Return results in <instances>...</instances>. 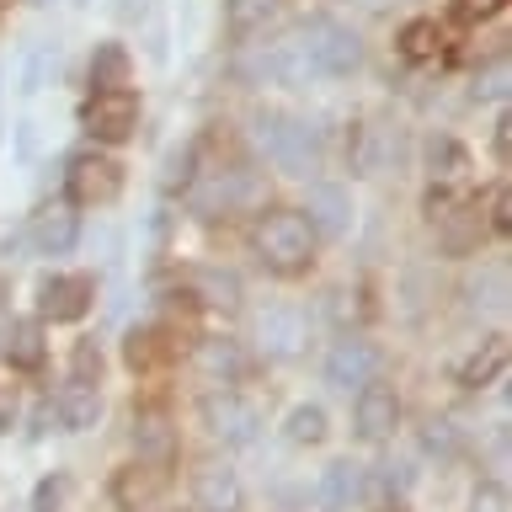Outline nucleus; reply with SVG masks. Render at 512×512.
I'll return each instance as SVG.
<instances>
[{
	"label": "nucleus",
	"mask_w": 512,
	"mask_h": 512,
	"mask_svg": "<svg viewBox=\"0 0 512 512\" xmlns=\"http://www.w3.org/2000/svg\"><path fill=\"white\" fill-rule=\"evenodd\" d=\"M304 336H310V326H304V315L288 310V304H267V310L256 315V342L267 352H278V358H294L304 347Z\"/></svg>",
	"instance_id": "obj_8"
},
{
	"label": "nucleus",
	"mask_w": 512,
	"mask_h": 512,
	"mask_svg": "<svg viewBox=\"0 0 512 512\" xmlns=\"http://www.w3.org/2000/svg\"><path fill=\"white\" fill-rule=\"evenodd\" d=\"M134 443H139V459L144 464H166L171 448H176V438H171V427H166V416H160V411H139Z\"/></svg>",
	"instance_id": "obj_20"
},
{
	"label": "nucleus",
	"mask_w": 512,
	"mask_h": 512,
	"mask_svg": "<svg viewBox=\"0 0 512 512\" xmlns=\"http://www.w3.org/2000/svg\"><path fill=\"white\" fill-rule=\"evenodd\" d=\"M491 150H496V160H502V166L512 160V118H502V123H496V134H491Z\"/></svg>",
	"instance_id": "obj_35"
},
{
	"label": "nucleus",
	"mask_w": 512,
	"mask_h": 512,
	"mask_svg": "<svg viewBox=\"0 0 512 512\" xmlns=\"http://www.w3.org/2000/svg\"><path fill=\"white\" fill-rule=\"evenodd\" d=\"M363 502V464H331L315 480V507L320 512H352Z\"/></svg>",
	"instance_id": "obj_13"
},
{
	"label": "nucleus",
	"mask_w": 512,
	"mask_h": 512,
	"mask_svg": "<svg viewBox=\"0 0 512 512\" xmlns=\"http://www.w3.org/2000/svg\"><path fill=\"white\" fill-rule=\"evenodd\" d=\"M379 374V352L368 342H336L331 358H326V379L336 390H363V384H374Z\"/></svg>",
	"instance_id": "obj_9"
},
{
	"label": "nucleus",
	"mask_w": 512,
	"mask_h": 512,
	"mask_svg": "<svg viewBox=\"0 0 512 512\" xmlns=\"http://www.w3.org/2000/svg\"><path fill=\"white\" fill-rule=\"evenodd\" d=\"M54 416H59L64 432H86V427H96V416H102V395H96V384L70 379V384L59 390V400H54Z\"/></svg>",
	"instance_id": "obj_14"
},
{
	"label": "nucleus",
	"mask_w": 512,
	"mask_h": 512,
	"mask_svg": "<svg viewBox=\"0 0 512 512\" xmlns=\"http://www.w3.org/2000/svg\"><path fill=\"white\" fill-rule=\"evenodd\" d=\"M198 368H203V379L208 384H235V379H246V352H240L235 342H203L198 347Z\"/></svg>",
	"instance_id": "obj_17"
},
{
	"label": "nucleus",
	"mask_w": 512,
	"mask_h": 512,
	"mask_svg": "<svg viewBox=\"0 0 512 512\" xmlns=\"http://www.w3.org/2000/svg\"><path fill=\"white\" fill-rule=\"evenodd\" d=\"M203 422H208V432H214V438H224V443H251L256 432H262V411H256L246 395L224 390V395H208V400H203Z\"/></svg>",
	"instance_id": "obj_7"
},
{
	"label": "nucleus",
	"mask_w": 512,
	"mask_h": 512,
	"mask_svg": "<svg viewBox=\"0 0 512 512\" xmlns=\"http://www.w3.org/2000/svg\"><path fill=\"white\" fill-rule=\"evenodd\" d=\"M64 496H70V480H64V475H48L43 486H38V496H32V512H59Z\"/></svg>",
	"instance_id": "obj_30"
},
{
	"label": "nucleus",
	"mask_w": 512,
	"mask_h": 512,
	"mask_svg": "<svg viewBox=\"0 0 512 512\" xmlns=\"http://www.w3.org/2000/svg\"><path fill=\"white\" fill-rule=\"evenodd\" d=\"M427 448H432V454H454V448H459L454 427H448V422H432V432H427Z\"/></svg>",
	"instance_id": "obj_34"
},
{
	"label": "nucleus",
	"mask_w": 512,
	"mask_h": 512,
	"mask_svg": "<svg viewBox=\"0 0 512 512\" xmlns=\"http://www.w3.org/2000/svg\"><path fill=\"white\" fill-rule=\"evenodd\" d=\"M192 182V150H171L166 155V171H160V187L176 192V187H187Z\"/></svg>",
	"instance_id": "obj_29"
},
{
	"label": "nucleus",
	"mask_w": 512,
	"mask_h": 512,
	"mask_svg": "<svg viewBox=\"0 0 512 512\" xmlns=\"http://www.w3.org/2000/svg\"><path fill=\"white\" fill-rule=\"evenodd\" d=\"M91 86L96 91H123L128 86V54H123V43H102V48H96Z\"/></svg>",
	"instance_id": "obj_24"
},
{
	"label": "nucleus",
	"mask_w": 512,
	"mask_h": 512,
	"mask_svg": "<svg viewBox=\"0 0 512 512\" xmlns=\"http://www.w3.org/2000/svg\"><path fill=\"white\" fill-rule=\"evenodd\" d=\"M96 374H102V352H96L91 342L75 347V379L80 384H96Z\"/></svg>",
	"instance_id": "obj_31"
},
{
	"label": "nucleus",
	"mask_w": 512,
	"mask_h": 512,
	"mask_svg": "<svg viewBox=\"0 0 512 512\" xmlns=\"http://www.w3.org/2000/svg\"><path fill=\"white\" fill-rule=\"evenodd\" d=\"M32 246L43 256H64L75 246V214L70 208H43V214H32Z\"/></svg>",
	"instance_id": "obj_15"
},
{
	"label": "nucleus",
	"mask_w": 512,
	"mask_h": 512,
	"mask_svg": "<svg viewBox=\"0 0 512 512\" xmlns=\"http://www.w3.org/2000/svg\"><path fill=\"white\" fill-rule=\"evenodd\" d=\"M150 6H155V0H123V16H144Z\"/></svg>",
	"instance_id": "obj_36"
},
{
	"label": "nucleus",
	"mask_w": 512,
	"mask_h": 512,
	"mask_svg": "<svg viewBox=\"0 0 512 512\" xmlns=\"http://www.w3.org/2000/svg\"><path fill=\"white\" fill-rule=\"evenodd\" d=\"M198 502L203 512H235L240 507V480L224 464H203L198 470Z\"/></svg>",
	"instance_id": "obj_18"
},
{
	"label": "nucleus",
	"mask_w": 512,
	"mask_h": 512,
	"mask_svg": "<svg viewBox=\"0 0 512 512\" xmlns=\"http://www.w3.org/2000/svg\"><path fill=\"white\" fill-rule=\"evenodd\" d=\"M0 352H6V363H16V368H38L43 363V331L32 326V320H11Z\"/></svg>",
	"instance_id": "obj_23"
},
{
	"label": "nucleus",
	"mask_w": 512,
	"mask_h": 512,
	"mask_svg": "<svg viewBox=\"0 0 512 512\" xmlns=\"http://www.w3.org/2000/svg\"><path fill=\"white\" fill-rule=\"evenodd\" d=\"M123 192V166L107 155H80L70 160V203L80 208H96V203H112Z\"/></svg>",
	"instance_id": "obj_6"
},
{
	"label": "nucleus",
	"mask_w": 512,
	"mask_h": 512,
	"mask_svg": "<svg viewBox=\"0 0 512 512\" xmlns=\"http://www.w3.org/2000/svg\"><path fill=\"white\" fill-rule=\"evenodd\" d=\"M251 246L256 256L272 267V272H304L310 267V256H315V230H310V219L294 214V208H272V214L256 224V235H251Z\"/></svg>",
	"instance_id": "obj_1"
},
{
	"label": "nucleus",
	"mask_w": 512,
	"mask_h": 512,
	"mask_svg": "<svg viewBox=\"0 0 512 512\" xmlns=\"http://www.w3.org/2000/svg\"><path fill=\"white\" fill-rule=\"evenodd\" d=\"M283 432H288V443H320L326 438V411L320 406H294L288 422H283Z\"/></svg>",
	"instance_id": "obj_26"
},
{
	"label": "nucleus",
	"mask_w": 512,
	"mask_h": 512,
	"mask_svg": "<svg viewBox=\"0 0 512 512\" xmlns=\"http://www.w3.org/2000/svg\"><path fill=\"white\" fill-rule=\"evenodd\" d=\"M427 160H432V176H464V166H470V160H464V150L454 139H432V150H427Z\"/></svg>",
	"instance_id": "obj_28"
},
{
	"label": "nucleus",
	"mask_w": 512,
	"mask_h": 512,
	"mask_svg": "<svg viewBox=\"0 0 512 512\" xmlns=\"http://www.w3.org/2000/svg\"><path fill=\"white\" fill-rule=\"evenodd\" d=\"M400 422V400L395 390H384V384H363L358 390V438L368 443H384Z\"/></svg>",
	"instance_id": "obj_12"
},
{
	"label": "nucleus",
	"mask_w": 512,
	"mask_h": 512,
	"mask_svg": "<svg viewBox=\"0 0 512 512\" xmlns=\"http://www.w3.org/2000/svg\"><path fill=\"white\" fill-rule=\"evenodd\" d=\"M256 144L267 150L272 166H283V171H315V134L304 123L294 118H283V112H256Z\"/></svg>",
	"instance_id": "obj_3"
},
{
	"label": "nucleus",
	"mask_w": 512,
	"mask_h": 512,
	"mask_svg": "<svg viewBox=\"0 0 512 512\" xmlns=\"http://www.w3.org/2000/svg\"><path fill=\"white\" fill-rule=\"evenodd\" d=\"M491 230L496 235L512 230V198H507V192H491Z\"/></svg>",
	"instance_id": "obj_32"
},
{
	"label": "nucleus",
	"mask_w": 512,
	"mask_h": 512,
	"mask_svg": "<svg viewBox=\"0 0 512 512\" xmlns=\"http://www.w3.org/2000/svg\"><path fill=\"white\" fill-rule=\"evenodd\" d=\"M502 6H507V0H459V16H464V22H486V16H496Z\"/></svg>",
	"instance_id": "obj_33"
},
{
	"label": "nucleus",
	"mask_w": 512,
	"mask_h": 512,
	"mask_svg": "<svg viewBox=\"0 0 512 512\" xmlns=\"http://www.w3.org/2000/svg\"><path fill=\"white\" fill-rule=\"evenodd\" d=\"M112 502L123 512H171V475L166 464H128L112 475Z\"/></svg>",
	"instance_id": "obj_4"
},
{
	"label": "nucleus",
	"mask_w": 512,
	"mask_h": 512,
	"mask_svg": "<svg viewBox=\"0 0 512 512\" xmlns=\"http://www.w3.org/2000/svg\"><path fill=\"white\" fill-rule=\"evenodd\" d=\"M283 11V0H230V38H256V32H267V22Z\"/></svg>",
	"instance_id": "obj_22"
},
{
	"label": "nucleus",
	"mask_w": 512,
	"mask_h": 512,
	"mask_svg": "<svg viewBox=\"0 0 512 512\" xmlns=\"http://www.w3.org/2000/svg\"><path fill=\"white\" fill-rule=\"evenodd\" d=\"M438 240L448 256H470L480 246V230H486V219H480V203H448L438 219Z\"/></svg>",
	"instance_id": "obj_11"
},
{
	"label": "nucleus",
	"mask_w": 512,
	"mask_h": 512,
	"mask_svg": "<svg viewBox=\"0 0 512 512\" xmlns=\"http://www.w3.org/2000/svg\"><path fill=\"white\" fill-rule=\"evenodd\" d=\"M438 43H443L438 22H406V32H400V54H406V59H416V64L438 54Z\"/></svg>",
	"instance_id": "obj_25"
},
{
	"label": "nucleus",
	"mask_w": 512,
	"mask_h": 512,
	"mask_svg": "<svg viewBox=\"0 0 512 512\" xmlns=\"http://www.w3.org/2000/svg\"><path fill=\"white\" fill-rule=\"evenodd\" d=\"M310 230H326V235H342L347 230V198L342 187H310Z\"/></svg>",
	"instance_id": "obj_21"
},
{
	"label": "nucleus",
	"mask_w": 512,
	"mask_h": 512,
	"mask_svg": "<svg viewBox=\"0 0 512 512\" xmlns=\"http://www.w3.org/2000/svg\"><path fill=\"white\" fill-rule=\"evenodd\" d=\"M502 368H507V336H486V342L459 363V384L464 390H480V384H491Z\"/></svg>",
	"instance_id": "obj_16"
},
{
	"label": "nucleus",
	"mask_w": 512,
	"mask_h": 512,
	"mask_svg": "<svg viewBox=\"0 0 512 512\" xmlns=\"http://www.w3.org/2000/svg\"><path fill=\"white\" fill-rule=\"evenodd\" d=\"M294 43H299V54L304 64L315 70V80H331V75H352L358 70V59H363V48L358 38L342 27V22H331V16H310L299 32H294Z\"/></svg>",
	"instance_id": "obj_2"
},
{
	"label": "nucleus",
	"mask_w": 512,
	"mask_h": 512,
	"mask_svg": "<svg viewBox=\"0 0 512 512\" xmlns=\"http://www.w3.org/2000/svg\"><path fill=\"white\" fill-rule=\"evenodd\" d=\"M91 299H96V283L91 278H48L38 288V310L48 320H80L91 310Z\"/></svg>",
	"instance_id": "obj_10"
},
{
	"label": "nucleus",
	"mask_w": 512,
	"mask_h": 512,
	"mask_svg": "<svg viewBox=\"0 0 512 512\" xmlns=\"http://www.w3.org/2000/svg\"><path fill=\"white\" fill-rule=\"evenodd\" d=\"M192 294H198L203 304H214V310H240V278L235 272H224V267H198L192 272Z\"/></svg>",
	"instance_id": "obj_19"
},
{
	"label": "nucleus",
	"mask_w": 512,
	"mask_h": 512,
	"mask_svg": "<svg viewBox=\"0 0 512 512\" xmlns=\"http://www.w3.org/2000/svg\"><path fill=\"white\" fill-rule=\"evenodd\" d=\"M80 123H86V134L96 139H107V144H123L128 134H134V123H139V102H134V91H96L86 112H80Z\"/></svg>",
	"instance_id": "obj_5"
},
{
	"label": "nucleus",
	"mask_w": 512,
	"mask_h": 512,
	"mask_svg": "<svg viewBox=\"0 0 512 512\" xmlns=\"http://www.w3.org/2000/svg\"><path fill=\"white\" fill-rule=\"evenodd\" d=\"M123 358H128V368H155L160 358H166V347H160V331H128Z\"/></svg>",
	"instance_id": "obj_27"
}]
</instances>
